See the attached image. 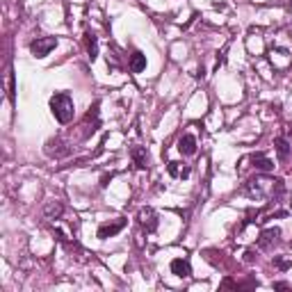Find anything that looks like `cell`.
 Returning <instances> with one entry per match:
<instances>
[{"label":"cell","mask_w":292,"mask_h":292,"mask_svg":"<svg viewBox=\"0 0 292 292\" xmlns=\"http://www.w3.org/2000/svg\"><path fill=\"white\" fill-rule=\"evenodd\" d=\"M283 180L281 178H269V176H256L246 183L244 192L251 196V199H279L281 194H283Z\"/></svg>","instance_id":"6da1fadb"},{"label":"cell","mask_w":292,"mask_h":292,"mask_svg":"<svg viewBox=\"0 0 292 292\" xmlns=\"http://www.w3.org/2000/svg\"><path fill=\"white\" fill-rule=\"evenodd\" d=\"M50 110H53L55 119L60 123H69L73 119V114H75V107H73V100L69 94H55L50 98Z\"/></svg>","instance_id":"7a4b0ae2"},{"label":"cell","mask_w":292,"mask_h":292,"mask_svg":"<svg viewBox=\"0 0 292 292\" xmlns=\"http://www.w3.org/2000/svg\"><path fill=\"white\" fill-rule=\"evenodd\" d=\"M55 48H57V39H55V37H37V39L30 44V50H32L34 57H46Z\"/></svg>","instance_id":"3957f363"},{"label":"cell","mask_w":292,"mask_h":292,"mask_svg":"<svg viewBox=\"0 0 292 292\" xmlns=\"http://www.w3.org/2000/svg\"><path fill=\"white\" fill-rule=\"evenodd\" d=\"M123 226H126V219H123V217L114 219V221H107V224H103L98 228V240L112 238V235H117L119 231H123Z\"/></svg>","instance_id":"277c9868"},{"label":"cell","mask_w":292,"mask_h":292,"mask_svg":"<svg viewBox=\"0 0 292 292\" xmlns=\"http://www.w3.org/2000/svg\"><path fill=\"white\" fill-rule=\"evenodd\" d=\"M137 219H140V224L144 226L148 233H153L155 228H158V215H155V210H153V208H148V206L142 208L140 215H137Z\"/></svg>","instance_id":"5b68a950"},{"label":"cell","mask_w":292,"mask_h":292,"mask_svg":"<svg viewBox=\"0 0 292 292\" xmlns=\"http://www.w3.org/2000/svg\"><path fill=\"white\" fill-rule=\"evenodd\" d=\"M279 235H281V231L279 228H265V231H260V235H258V246L260 249H272L276 242H279Z\"/></svg>","instance_id":"8992f818"},{"label":"cell","mask_w":292,"mask_h":292,"mask_svg":"<svg viewBox=\"0 0 292 292\" xmlns=\"http://www.w3.org/2000/svg\"><path fill=\"white\" fill-rule=\"evenodd\" d=\"M171 274H176L178 279H190V276H192V267H190V260H185V258H173V260H171Z\"/></svg>","instance_id":"52a82bcc"},{"label":"cell","mask_w":292,"mask_h":292,"mask_svg":"<svg viewBox=\"0 0 292 292\" xmlns=\"http://www.w3.org/2000/svg\"><path fill=\"white\" fill-rule=\"evenodd\" d=\"M178 151L183 155H194L196 153V137L194 135H183L178 140Z\"/></svg>","instance_id":"ba28073f"},{"label":"cell","mask_w":292,"mask_h":292,"mask_svg":"<svg viewBox=\"0 0 292 292\" xmlns=\"http://www.w3.org/2000/svg\"><path fill=\"white\" fill-rule=\"evenodd\" d=\"M251 162H253V167H256L258 171H263V173H267V171H272V169H274V162L269 158H265L263 153H253Z\"/></svg>","instance_id":"9c48e42d"},{"label":"cell","mask_w":292,"mask_h":292,"mask_svg":"<svg viewBox=\"0 0 292 292\" xmlns=\"http://www.w3.org/2000/svg\"><path fill=\"white\" fill-rule=\"evenodd\" d=\"M130 155H133L137 169H146V165H148V153H146L144 146H133V148H130Z\"/></svg>","instance_id":"30bf717a"},{"label":"cell","mask_w":292,"mask_h":292,"mask_svg":"<svg viewBox=\"0 0 292 292\" xmlns=\"http://www.w3.org/2000/svg\"><path fill=\"white\" fill-rule=\"evenodd\" d=\"M169 173H171L173 178H187L190 173H192V169H190V165H185V162H169Z\"/></svg>","instance_id":"8fae6325"},{"label":"cell","mask_w":292,"mask_h":292,"mask_svg":"<svg viewBox=\"0 0 292 292\" xmlns=\"http://www.w3.org/2000/svg\"><path fill=\"white\" fill-rule=\"evenodd\" d=\"M85 46H87V53H89V60H96V55H98V39L89 30L85 32Z\"/></svg>","instance_id":"7c38bea8"},{"label":"cell","mask_w":292,"mask_h":292,"mask_svg":"<svg viewBox=\"0 0 292 292\" xmlns=\"http://www.w3.org/2000/svg\"><path fill=\"white\" fill-rule=\"evenodd\" d=\"M146 69V55L142 53H133L130 55V71L133 73H142Z\"/></svg>","instance_id":"4fadbf2b"},{"label":"cell","mask_w":292,"mask_h":292,"mask_svg":"<svg viewBox=\"0 0 292 292\" xmlns=\"http://www.w3.org/2000/svg\"><path fill=\"white\" fill-rule=\"evenodd\" d=\"M62 213H64V206H62L60 201H50V203L46 206V217H48V219L62 217Z\"/></svg>","instance_id":"5bb4252c"},{"label":"cell","mask_w":292,"mask_h":292,"mask_svg":"<svg viewBox=\"0 0 292 292\" xmlns=\"http://www.w3.org/2000/svg\"><path fill=\"white\" fill-rule=\"evenodd\" d=\"M274 146H276V153H279V160H286L288 155H290V146H288V142L283 140V137H276V142H274Z\"/></svg>","instance_id":"9a60e30c"},{"label":"cell","mask_w":292,"mask_h":292,"mask_svg":"<svg viewBox=\"0 0 292 292\" xmlns=\"http://www.w3.org/2000/svg\"><path fill=\"white\" fill-rule=\"evenodd\" d=\"M46 153H48V155H64V153H67V148H62V142L60 140H50L46 144Z\"/></svg>","instance_id":"2e32d148"},{"label":"cell","mask_w":292,"mask_h":292,"mask_svg":"<svg viewBox=\"0 0 292 292\" xmlns=\"http://www.w3.org/2000/svg\"><path fill=\"white\" fill-rule=\"evenodd\" d=\"M7 92H9V100H14V73L12 71L7 75Z\"/></svg>","instance_id":"e0dca14e"},{"label":"cell","mask_w":292,"mask_h":292,"mask_svg":"<svg viewBox=\"0 0 292 292\" xmlns=\"http://www.w3.org/2000/svg\"><path fill=\"white\" fill-rule=\"evenodd\" d=\"M276 265H279L281 269H288V267H290V263H288V260H279V263H276Z\"/></svg>","instance_id":"ac0fdd59"},{"label":"cell","mask_w":292,"mask_h":292,"mask_svg":"<svg viewBox=\"0 0 292 292\" xmlns=\"http://www.w3.org/2000/svg\"><path fill=\"white\" fill-rule=\"evenodd\" d=\"M274 288H276V290H288L290 286H288V283H274Z\"/></svg>","instance_id":"d6986e66"},{"label":"cell","mask_w":292,"mask_h":292,"mask_svg":"<svg viewBox=\"0 0 292 292\" xmlns=\"http://www.w3.org/2000/svg\"><path fill=\"white\" fill-rule=\"evenodd\" d=\"M244 256H246V258H244V260H246V263H253V253H251V251H246V253H244Z\"/></svg>","instance_id":"ffe728a7"}]
</instances>
